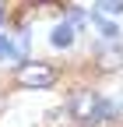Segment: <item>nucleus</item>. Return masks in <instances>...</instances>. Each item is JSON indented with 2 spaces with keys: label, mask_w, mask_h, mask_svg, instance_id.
I'll list each match as a JSON object with an SVG mask.
<instances>
[{
  "label": "nucleus",
  "mask_w": 123,
  "mask_h": 127,
  "mask_svg": "<svg viewBox=\"0 0 123 127\" xmlns=\"http://www.w3.org/2000/svg\"><path fill=\"white\" fill-rule=\"evenodd\" d=\"M14 81H18L21 88H49L53 81H56V71L49 67V64H42V60H35V64H21L18 71H14Z\"/></svg>",
  "instance_id": "nucleus-1"
},
{
  "label": "nucleus",
  "mask_w": 123,
  "mask_h": 127,
  "mask_svg": "<svg viewBox=\"0 0 123 127\" xmlns=\"http://www.w3.org/2000/svg\"><path fill=\"white\" fill-rule=\"evenodd\" d=\"M25 57H28V35H25V32H14V35H0V60L25 64Z\"/></svg>",
  "instance_id": "nucleus-2"
},
{
  "label": "nucleus",
  "mask_w": 123,
  "mask_h": 127,
  "mask_svg": "<svg viewBox=\"0 0 123 127\" xmlns=\"http://www.w3.org/2000/svg\"><path fill=\"white\" fill-rule=\"evenodd\" d=\"M95 102H99V95L95 92H78V95H74V99H70V106H67V113L74 117V120H78V124H88V117H91V109H95Z\"/></svg>",
  "instance_id": "nucleus-3"
},
{
  "label": "nucleus",
  "mask_w": 123,
  "mask_h": 127,
  "mask_svg": "<svg viewBox=\"0 0 123 127\" xmlns=\"http://www.w3.org/2000/svg\"><path fill=\"white\" fill-rule=\"evenodd\" d=\"M116 113H120V102L102 99V95H99V102H95V109H91V117H88V124H84V127H102V124H109Z\"/></svg>",
  "instance_id": "nucleus-4"
},
{
  "label": "nucleus",
  "mask_w": 123,
  "mask_h": 127,
  "mask_svg": "<svg viewBox=\"0 0 123 127\" xmlns=\"http://www.w3.org/2000/svg\"><path fill=\"white\" fill-rule=\"evenodd\" d=\"M123 64V50H120V42H105L102 50H99V67L102 71H116Z\"/></svg>",
  "instance_id": "nucleus-5"
},
{
  "label": "nucleus",
  "mask_w": 123,
  "mask_h": 127,
  "mask_svg": "<svg viewBox=\"0 0 123 127\" xmlns=\"http://www.w3.org/2000/svg\"><path fill=\"white\" fill-rule=\"evenodd\" d=\"M49 42L56 46V50H67V46L74 42V25H70V21H60V25H53V32H49Z\"/></svg>",
  "instance_id": "nucleus-6"
},
{
  "label": "nucleus",
  "mask_w": 123,
  "mask_h": 127,
  "mask_svg": "<svg viewBox=\"0 0 123 127\" xmlns=\"http://www.w3.org/2000/svg\"><path fill=\"white\" fill-rule=\"evenodd\" d=\"M91 25H99V32H102V42H120V28H116L113 21H105L102 14H91Z\"/></svg>",
  "instance_id": "nucleus-7"
},
{
  "label": "nucleus",
  "mask_w": 123,
  "mask_h": 127,
  "mask_svg": "<svg viewBox=\"0 0 123 127\" xmlns=\"http://www.w3.org/2000/svg\"><path fill=\"white\" fill-rule=\"evenodd\" d=\"M99 14H123V0H99Z\"/></svg>",
  "instance_id": "nucleus-8"
},
{
  "label": "nucleus",
  "mask_w": 123,
  "mask_h": 127,
  "mask_svg": "<svg viewBox=\"0 0 123 127\" xmlns=\"http://www.w3.org/2000/svg\"><path fill=\"white\" fill-rule=\"evenodd\" d=\"M67 109H49V113H46V120H49V127H60V124H67Z\"/></svg>",
  "instance_id": "nucleus-9"
},
{
  "label": "nucleus",
  "mask_w": 123,
  "mask_h": 127,
  "mask_svg": "<svg viewBox=\"0 0 123 127\" xmlns=\"http://www.w3.org/2000/svg\"><path fill=\"white\" fill-rule=\"evenodd\" d=\"M70 25H74V28H78V25H84V11H78V7H74V11H70Z\"/></svg>",
  "instance_id": "nucleus-10"
},
{
  "label": "nucleus",
  "mask_w": 123,
  "mask_h": 127,
  "mask_svg": "<svg viewBox=\"0 0 123 127\" xmlns=\"http://www.w3.org/2000/svg\"><path fill=\"white\" fill-rule=\"evenodd\" d=\"M0 25H4V11H0Z\"/></svg>",
  "instance_id": "nucleus-11"
},
{
  "label": "nucleus",
  "mask_w": 123,
  "mask_h": 127,
  "mask_svg": "<svg viewBox=\"0 0 123 127\" xmlns=\"http://www.w3.org/2000/svg\"><path fill=\"white\" fill-rule=\"evenodd\" d=\"M120 109H123V102H120Z\"/></svg>",
  "instance_id": "nucleus-12"
}]
</instances>
